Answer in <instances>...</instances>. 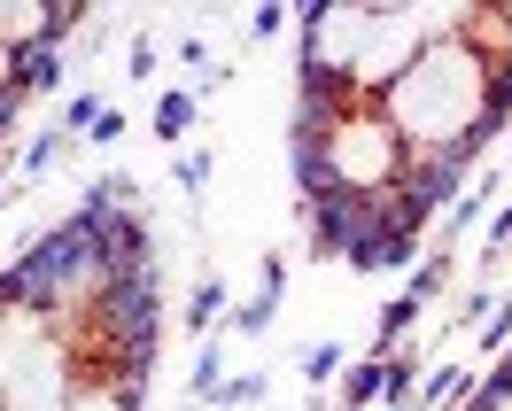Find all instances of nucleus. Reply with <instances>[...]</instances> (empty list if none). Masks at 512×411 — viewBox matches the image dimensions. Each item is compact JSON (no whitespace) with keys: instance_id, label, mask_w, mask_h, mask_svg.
I'll use <instances>...</instances> for the list:
<instances>
[{"instance_id":"obj_6","label":"nucleus","mask_w":512,"mask_h":411,"mask_svg":"<svg viewBox=\"0 0 512 411\" xmlns=\"http://www.w3.org/2000/svg\"><path fill=\"white\" fill-rule=\"evenodd\" d=\"M0 94H16V55L0 47Z\"/></svg>"},{"instance_id":"obj_4","label":"nucleus","mask_w":512,"mask_h":411,"mask_svg":"<svg viewBox=\"0 0 512 411\" xmlns=\"http://www.w3.org/2000/svg\"><path fill=\"white\" fill-rule=\"evenodd\" d=\"M156 132H163V140H179V132H187V94H163V117H156Z\"/></svg>"},{"instance_id":"obj_7","label":"nucleus","mask_w":512,"mask_h":411,"mask_svg":"<svg viewBox=\"0 0 512 411\" xmlns=\"http://www.w3.org/2000/svg\"><path fill=\"white\" fill-rule=\"evenodd\" d=\"M8 101H16V94H0V117H8Z\"/></svg>"},{"instance_id":"obj_3","label":"nucleus","mask_w":512,"mask_h":411,"mask_svg":"<svg viewBox=\"0 0 512 411\" xmlns=\"http://www.w3.org/2000/svg\"><path fill=\"white\" fill-rule=\"evenodd\" d=\"M218 311H225V287H218V280H202V287H194V311H187V326H210Z\"/></svg>"},{"instance_id":"obj_1","label":"nucleus","mask_w":512,"mask_h":411,"mask_svg":"<svg viewBox=\"0 0 512 411\" xmlns=\"http://www.w3.org/2000/svg\"><path fill=\"white\" fill-rule=\"evenodd\" d=\"M39 86H55V47H32V55H16V94H39Z\"/></svg>"},{"instance_id":"obj_2","label":"nucleus","mask_w":512,"mask_h":411,"mask_svg":"<svg viewBox=\"0 0 512 411\" xmlns=\"http://www.w3.org/2000/svg\"><path fill=\"white\" fill-rule=\"evenodd\" d=\"M373 396H388V357H373V365H365V373L350 380V411H365Z\"/></svg>"},{"instance_id":"obj_5","label":"nucleus","mask_w":512,"mask_h":411,"mask_svg":"<svg viewBox=\"0 0 512 411\" xmlns=\"http://www.w3.org/2000/svg\"><path fill=\"white\" fill-rule=\"evenodd\" d=\"M334 365H342V349H334V342H319V349H311V357H303V373H311V388H319V380H334Z\"/></svg>"}]
</instances>
